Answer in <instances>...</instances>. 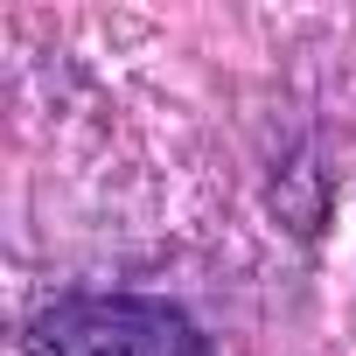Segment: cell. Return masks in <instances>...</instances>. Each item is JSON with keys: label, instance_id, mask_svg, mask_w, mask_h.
Wrapping results in <instances>:
<instances>
[{"label": "cell", "instance_id": "1", "mask_svg": "<svg viewBox=\"0 0 356 356\" xmlns=\"http://www.w3.org/2000/svg\"><path fill=\"white\" fill-rule=\"evenodd\" d=\"M29 356H210L189 314L133 293H77L35 314Z\"/></svg>", "mask_w": 356, "mask_h": 356}]
</instances>
